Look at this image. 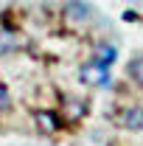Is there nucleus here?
I'll use <instances>...</instances> for the list:
<instances>
[{"mask_svg": "<svg viewBox=\"0 0 143 146\" xmlns=\"http://www.w3.org/2000/svg\"><path fill=\"white\" fill-rule=\"evenodd\" d=\"M81 82H87V84H95V87H107L109 79H107V68L101 65V62H90L81 68Z\"/></svg>", "mask_w": 143, "mask_h": 146, "instance_id": "f257e3e1", "label": "nucleus"}, {"mask_svg": "<svg viewBox=\"0 0 143 146\" xmlns=\"http://www.w3.org/2000/svg\"><path fill=\"white\" fill-rule=\"evenodd\" d=\"M87 115V101H81V98H65V121H81Z\"/></svg>", "mask_w": 143, "mask_h": 146, "instance_id": "f03ea898", "label": "nucleus"}, {"mask_svg": "<svg viewBox=\"0 0 143 146\" xmlns=\"http://www.w3.org/2000/svg\"><path fill=\"white\" fill-rule=\"evenodd\" d=\"M118 121H121V127H126V129H140L143 127V110L140 107L124 110V112L118 115Z\"/></svg>", "mask_w": 143, "mask_h": 146, "instance_id": "7ed1b4c3", "label": "nucleus"}, {"mask_svg": "<svg viewBox=\"0 0 143 146\" xmlns=\"http://www.w3.org/2000/svg\"><path fill=\"white\" fill-rule=\"evenodd\" d=\"M90 11H93V9H90L87 3H79V0H73V3L65 6V14H68L70 20H87Z\"/></svg>", "mask_w": 143, "mask_h": 146, "instance_id": "20e7f679", "label": "nucleus"}, {"mask_svg": "<svg viewBox=\"0 0 143 146\" xmlns=\"http://www.w3.org/2000/svg\"><path fill=\"white\" fill-rule=\"evenodd\" d=\"M36 124L45 132H56L59 129V115L56 112H36Z\"/></svg>", "mask_w": 143, "mask_h": 146, "instance_id": "39448f33", "label": "nucleus"}, {"mask_svg": "<svg viewBox=\"0 0 143 146\" xmlns=\"http://www.w3.org/2000/svg\"><path fill=\"white\" fill-rule=\"evenodd\" d=\"M115 56H118V51H115L112 45H98V51H95V62H101V65L107 68V65L115 62Z\"/></svg>", "mask_w": 143, "mask_h": 146, "instance_id": "423d86ee", "label": "nucleus"}, {"mask_svg": "<svg viewBox=\"0 0 143 146\" xmlns=\"http://www.w3.org/2000/svg\"><path fill=\"white\" fill-rule=\"evenodd\" d=\"M126 70H129V76H132V79H135L138 84H143V56H138V59H132Z\"/></svg>", "mask_w": 143, "mask_h": 146, "instance_id": "0eeeda50", "label": "nucleus"}, {"mask_svg": "<svg viewBox=\"0 0 143 146\" xmlns=\"http://www.w3.org/2000/svg\"><path fill=\"white\" fill-rule=\"evenodd\" d=\"M6 107H9V90L0 84V110H6Z\"/></svg>", "mask_w": 143, "mask_h": 146, "instance_id": "6e6552de", "label": "nucleus"}, {"mask_svg": "<svg viewBox=\"0 0 143 146\" xmlns=\"http://www.w3.org/2000/svg\"><path fill=\"white\" fill-rule=\"evenodd\" d=\"M9 45H11V36H9V34H0V51L9 48Z\"/></svg>", "mask_w": 143, "mask_h": 146, "instance_id": "1a4fd4ad", "label": "nucleus"}]
</instances>
